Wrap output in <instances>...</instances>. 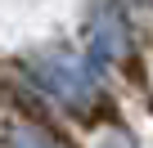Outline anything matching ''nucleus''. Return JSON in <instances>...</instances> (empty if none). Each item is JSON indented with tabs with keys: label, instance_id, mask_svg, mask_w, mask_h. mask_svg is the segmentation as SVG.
Returning <instances> with one entry per match:
<instances>
[{
	"label": "nucleus",
	"instance_id": "1",
	"mask_svg": "<svg viewBox=\"0 0 153 148\" xmlns=\"http://www.w3.org/2000/svg\"><path fill=\"white\" fill-rule=\"evenodd\" d=\"M23 77L41 94H50L54 103H63L72 112H81L95 99V90H99L95 67L81 54H72V49H36V54H27L23 58Z\"/></svg>",
	"mask_w": 153,
	"mask_h": 148
},
{
	"label": "nucleus",
	"instance_id": "2",
	"mask_svg": "<svg viewBox=\"0 0 153 148\" xmlns=\"http://www.w3.org/2000/svg\"><path fill=\"white\" fill-rule=\"evenodd\" d=\"M122 49H126L122 9L113 5V0H95V14H90V54H95L99 63H113Z\"/></svg>",
	"mask_w": 153,
	"mask_h": 148
},
{
	"label": "nucleus",
	"instance_id": "3",
	"mask_svg": "<svg viewBox=\"0 0 153 148\" xmlns=\"http://www.w3.org/2000/svg\"><path fill=\"white\" fill-rule=\"evenodd\" d=\"M9 148H59L41 126H27V121H18V126H9Z\"/></svg>",
	"mask_w": 153,
	"mask_h": 148
},
{
	"label": "nucleus",
	"instance_id": "4",
	"mask_svg": "<svg viewBox=\"0 0 153 148\" xmlns=\"http://www.w3.org/2000/svg\"><path fill=\"white\" fill-rule=\"evenodd\" d=\"M95 148H135V144H131V139H126V135L117 130V135H108V139H99Z\"/></svg>",
	"mask_w": 153,
	"mask_h": 148
}]
</instances>
